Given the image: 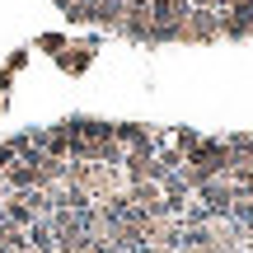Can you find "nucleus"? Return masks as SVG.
<instances>
[{
	"label": "nucleus",
	"instance_id": "nucleus-5",
	"mask_svg": "<svg viewBox=\"0 0 253 253\" xmlns=\"http://www.w3.org/2000/svg\"><path fill=\"white\" fill-rule=\"evenodd\" d=\"M122 9H126V0H89V24H99V28H122Z\"/></svg>",
	"mask_w": 253,
	"mask_h": 253
},
{
	"label": "nucleus",
	"instance_id": "nucleus-6",
	"mask_svg": "<svg viewBox=\"0 0 253 253\" xmlns=\"http://www.w3.org/2000/svg\"><path fill=\"white\" fill-rule=\"evenodd\" d=\"M75 56H66V71H84L89 66V47H71Z\"/></svg>",
	"mask_w": 253,
	"mask_h": 253
},
{
	"label": "nucleus",
	"instance_id": "nucleus-3",
	"mask_svg": "<svg viewBox=\"0 0 253 253\" xmlns=\"http://www.w3.org/2000/svg\"><path fill=\"white\" fill-rule=\"evenodd\" d=\"M249 33H253V0L220 14V38H249Z\"/></svg>",
	"mask_w": 253,
	"mask_h": 253
},
{
	"label": "nucleus",
	"instance_id": "nucleus-4",
	"mask_svg": "<svg viewBox=\"0 0 253 253\" xmlns=\"http://www.w3.org/2000/svg\"><path fill=\"white\" fill-rule=\"evenodd\" d=\"M5 220L9 225H19V230H28L33 225V207H28V192H5Z\"/></svg>",
	"mask_w": 253,
	"mask_h": 253
},
{
	"label": "nucleus",
	"instance_id": "nucleus-1",
	"mask_svg": "<svg viewBox=\"0 0 253 253\" xmlns=\"http://www.w3.org/2000/svg\"><path fill=\"white\" fill-rule=\"evenodd\" d=\"M192 202H202L211 220H230V216H235V183L211 178V183H202V188L192 192Z\"/></svg>",
	"mask_w": 253,
	"mask_h": 253
},
{
	"label": "nucleus",
	"instance_id": "nucleus-2",
	"mask_svg": "<svg viewBox=\"0 0 253 253\" xmlns=\"http://www.w3.org/2000/svg\"><path fill=\"white\" fill-rule=\"evenodd\" d=\"M216 38H220V14L216 9H192L178 42H216Z\"/></svg>",
	"mask_w": 253,
	"mask_h": 253
}]
</instances>
